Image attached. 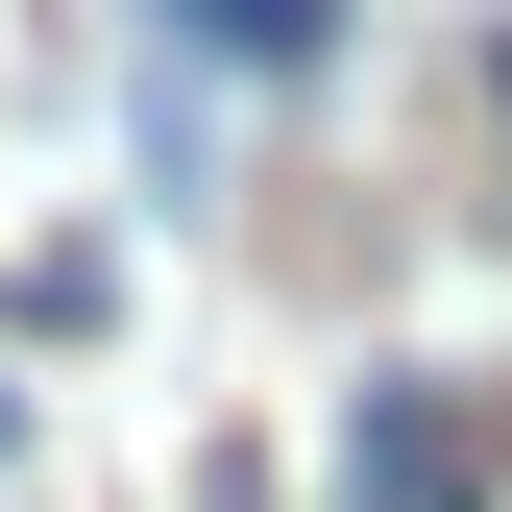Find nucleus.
<instances>
[{
  "mask_svg": "<svg viewBox=\"0 0 512 512\" xmlns=\"http://www.w3.org/2000/svg\"><path fill=\"white\" fill-rule=\"evenodd\" d=\"M317 488H342V512H488V464H464V391L366 366V391H342V439H317Z\"/></svg>",
  "mask_w": 512,
  "mask_h": 512,
  "instance_id": "nucleus-1",
  "label": "nucleus"
},
{
  "mask_svg": "<svg viewBox=\"0 0 512 512\" xmlns=\"http://www.w3.org/2000/svg\"><path fill=\"white\" fill-rule=\"evenodd\" d=\"M317 25H342V0H196V49H244V74H293Z\"/></svg>",
  "mask_w": 512,
  "mask_h": 512,
  "instance_id": "nucleus-2",
  "label": "nucleus"
},
{
  "mask_svg": "<svg viewBox=\"0 0 512 512\" xmlns=\"http://www.w3.org/2000/svg\"><path fill=\"white\" fill-rule=\"evenodd\" d=\"M0 464H25V391H0Z\"/></svg>",
  "mask_w": 512,
  "mask_h": 512,
  "instance_id": "nucleus-3",
  "label": "nucleus"
}]
</instances>
